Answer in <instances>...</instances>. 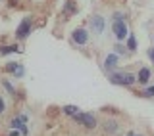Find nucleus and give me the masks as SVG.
I'll list each match as a JSON object with an SVG mask.
<instances>
[{"label": "nucleus", "mask_w": 154, "mask_h": 136, "mask_svg": "<svg viewBox=\"0 0 154 136\" xmlns=\"http://www.w3.org/2000/svg\"><path fill=\"white\" fill-rule=\"evenodd\" d=\"M114 21H127V13L123 10H116V12L110 13V23H114Z\"/></svg>", "instance_id": "a211bd4d"}, {"label": "nucleus", "mask_w": 154, "mask_h": 136, "mask_svg": "<svg viewBox=\"0 0 154 136\" xmlns=\"http://www.w3.org/2000/svg\"><path fill=\"white\" fill-rule=\"evenodd\" d=\"M112 52H116L122 60H125V58H129L131 56V52L127 50V46H125V42H114V50Z\"/></svg>", "instance_id": "2eb2a0df"}, {"label": "nucleus", "mask_w": 154, "mask_h": 136, "mask_svg": "<svg viewBox=\"0 0 154 136\" xmlns=\"http://www.w3.org/2000/svg\"><path fill=\"white\" fill-rule=\"evenodd\" d=\"M119 64H122V58L116 54V52H108V54L104 56L100 67H102V71L106 73V75H110V73H114V71L119 69Z\"/></svg>", "instance_id": "6e6552de"}, {"label": "nucleus", "mask_w": 154, "mask_h": 136, "mask_svg": "<svg viewBox=\"0 0 154 136\" xmlns=\"http://www.w3.org/2000/svg\"><path fill=\"white\" fill-rule=\"evenodd\" d=\"M87 23H89V31H91V35H93V37H102L104 33H106V27H108L106 17L102 16V13H98V12L91 13Z\"/></svg>", "instance_id": "20e7f679"}, {"label": "nucleus", "mask_w": 154, "mask_h": 136, "mask_svg": "<svg viewBox=\"0 0 154 136\" xmlns=\"http://www.w3.org/2000/svg\"><path fill=\"white\" fill-rule=\"evenodd\" d=\"M33 31H35V17H33V16H25L21 21L17 23V27H16V40L25 42L27 38L31 37Z\"/></svg>", "instance_id": "7ed1b4c3"}, {"label": "nucleus", "mask_w": 154, "mask_h": 136, "mask_svg": "<svg viewBox=\"0 0 154 136\" xmlns=\"http://www.w3.org/2000/svg\"><path fill=\"white\" fill-rule=\"evenodd\" d=\"M152 46H154V35H152Z\"/></svg>", "instance_id": "b1692460"}, {"label": "nucleus", "mask_w": 154, "mask_h": 136, "mask_svg": "<svg viewBox=\"0 0 154 136\" xmlns=\"http://www.w3.org/2000/svg\"><path fill=\"white\" fill-rule=\"evenodd\" d=\"M102 130L106 136H118L119 134V121L118 119H106L102 121Z\"/></svg>", "instance_id": "9b49d317"}, {"label": "nucleus", "mask_w": 154, "mask_h": 136, "mask_svg": "<svg viewBox=\"0 0 154 136\" xmlns=\"http://www.w3.org/2000/svg\"><path fill=\"white\" fill-rule=\"evenodd\" d=\"M150 79H152V67H148V65L139 67V71H137V84H141L144 88V86L150 84Z\"/></svg>", "instance_id": "9d476101"}, {"label": "nucleus", "mask_w": 154, "mask_h": 136, "mask_svg": "<svg viewBox=\"0 0 154 136\" xmlns=\"http://www.w3.org/2000/svg\"><path fill=\"white\" fill-rule=\"evenodd\" d=\"M4 73H8V75H12V77H16V79H23L25 77V65L21 64V61H17V60H10L4 64Z\"/></svg>", "instance_id": "1a4fd4ad"}, {"label": "nucleus", "mask_w": 154, "mask_h": 136, "mask_svg": "<svg viewBox=\"0 0 154 136\" xmlns=\"http://www.w3.org/2000/svg\"><path fill=\"white\" fill-rule=\"evenodd\" d=\"M0 86H2V88L6 90V94H10V96H16L17 94V88L14 86V82L8 81V79H0Z\"/></svg>", "instance_id": "dca6fc26"}, {"label": "nucleus", "mask_w": 154, "mask_h": 136, "mask_svg": "<svg viewBox=\"0 0 154 136\" xmlns=\"http://www.w3.org/2000/svg\"><path fill=\"white\" fill-rule=\"evenodd\" d=\"M6 136H23V134H21V130H16V129H8Z\"/></svg>", "instance_id": "4be33fe9"}, {"label": "nucleus", "mask_w": 154, "mask_h": 136, "mask_svg": "<svg viewBox=\"0 0 154 136\" xmlns=\"http://www.w3.org/2000/svg\"><path fill=\"white\" fill-rule=\"evenodd\" d=\"M106 77H108V82H110V84H114V86L133 88V86L137 84V73H131V71H122V69H118V71L110 73V75H106Z\"/></svg>", "instance_id": "f257e3e1"}, {"label": "nucleus", "mask_w": 154, "mask_h": 136, "mask_svg": "<svg viewBox=\"0 0 154 136\" xmlns=\"http://www.w3.org/2000/svg\"><path fill=\"white\" fill-rule=\"evenodd\" d=\"M6 111H8V100L4 98L2 94H0V117H2V115L6 113Z\"/></svg>", "instance_id": "aec40b11"}, {"label": "nucleus", "mask_w": 154, "mask_h": 136, "mask_svg": "<svg viewBox=\"0 0 154 136\" xmlns=\"http://www.w3.org/2000/svg\"><path fill=\"white\" fill-rule=\"evenodd\" d=\"M125 136H144V134H143V132H137V130H129Z\"/></svg>", "instance_id": "5701e85b"}, {"label": "nucleus", "mask_w": 154, "mask_h": 136, "mask_svg": "<svg viewBox=\"0 0 154 136\" xmlns=\"http://www.w3.org/2000/svg\"><path fill=\"white\" fill-rule=\"evenodd\" d=\"M110 33L116 38V42H125L127 37L131 35V29H129L127 21H114V23H110Z\"/></svg>", "instance_id": "0eeeda50"}, {"label": "nucleus", "mask_w": 154, "mask_h": 136, "mask_svg": "<svg viewBox=\"0 0 154 136\" xmlns=\"http://www.w3.org/2000/svg\"><path fill=\"white\" fill-rule=\"evenodd\" d=\"M146 58H148V61L154 65V46H148L146 48Z\"/></svg>", "instance_id": "412c9836"}, {"label": "nucleus", "mask_w": 154, "mask_h": 136, "mask_svg": "<svg viewBox=\"0 0 154 136\" xmlns=\"http://www.w3.org/2000/svg\"><path fill=\"white\" fill-rule=\"evenodd\" d=\"M125 46H127V50L131 52V54H135V52L139 50V42H137V37H135V33H131V35L127 37V40H125Z\"/></svg>", "instance_id": "f3484780"}, {"label": "nucleus", "mask_w": 154, "mask_h": 136, "mask_svg": "<svg viewBox=\"0 0 154 136\" xmlns=\"http://www.w3.org/2000/svg\"><path fill=\"white\" fill-rule=\"evenodd\" d=\"M29 121H31L29 111H19L17 115H14V117L10 119L8 127L10 129H16V130H21L23 136H29Z\"/></svg>", "instance_id": "39448f33"}, {"label": "nucleus", "mask_w": 154, "mask_h": 136, "mask_svg": "<svg viewBox=\"0 0 154 136\" xmlns=\"http://www.w3.org/2000/svg\"><path fill=\"white\" fill-rule=\"evenodd\" d=\"M77 12H79V6H77L75 0H66L64 6H62V13H64L66 17H71V16H75Z\"/></svg>", "instance_id": "ddd939ff"}, {"label": "nucleus", "mask_w": 154, "mask_h": 136, "mask_svg": "<svg viewBox=\"0 0 154 136\" xmlns=\"http://www.w3.org/2000/svg\"><path fill=\"white\" fill-rule=\"evenodd\" d=\"M62 113H64L66 117L73 119L75 115L81 113V108H79V105H75V104H66V105H62Z\"/></svg>", "instance_id": "4468645a"}, {"label": "nucleus", "mask_w": 154, "mask_h": 136, "mask_svg": "<svg viewBox=\"0 0 154 136\" xmlns=\"http://www.w3.org/2000/svg\"><path fill=\"white\" fill-rule=\"evenodd\" d=\"M141 96L143 98H154V84H148L141 90Z\"/></svg>", "instance_id": "6ab92c4d"}, {"label": "nucleus", "mask_w": 154, "mask_h": 136, "mask_svg": "<svg viewBox=\"0 0 154 136\" xmlns=\"http://www.w3.org/2000/svg\"><path fill=\"white\" fill-rule=\"evenodd\" d=\"M25 48L21 44H0V58H8L12 54H23Z\"/></svg>", "instance_id": "f8f14e48"}, {"label": "nucleus", "mask_w": 154, "mask_h": 136, "mask_svg": "<svg viewBox=\"0 0 154 136\" xmlns=\"http://www.w3.org/2000/svg\"><path fill=\"white\" fill-rule=\"evenodd\" d=\"M89 42H91V31H89V27H83V25H79V27H75V29H71V33H69V44L73 46V48H87L89 46Z\"/></svg>", "instance_id": "f03ea898"}, {"label": "nucleus", "mask_w": 154, "mask_h": 136, "mask_svg": "<svg viewBox=\"0 0 154 136\" xmlns=\"http://www.w3.org/2000/svg\"><path fill=\"white\" fill-rule=\"evenodd\" d=\"M71 121H73L75 125H79V127H83L85 130H94L98 127V119H96V115L91 113V111H81V113L75 115Z\"/></svg>", "instance_id": "423d86ee"}]
</instances>
